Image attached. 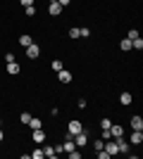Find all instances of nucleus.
Masks as SVG:
<instances>
[{
  "label": "nucleus",
  "mask_w": 143,
  "mask_h": 159,
  "mask_svg": "<svg viewBox=\"0 0 143 159\" xmlns=\"http://www.w3.org/2000/svg\"><path fill=\"white\" fill-rule=\"evenodd\" d=\"M131 128H134V131H143V119L141 116H131Z\"/></svg>",
  "instance_id": "nucleus-8"
},
{
  "label": "nucleus",
  "mask_w": 143,
  "mask_h": 159,
  "mask_svg": "<svg viewBox=\"0 0 143 159\" xmlns=\"http://www.w3.org/2000/svg\"><path fill=\"white\" fill-rule=\"evenodd\" d=\"M31 43H34V40H31V36H26V33H24V36H19V45H21V48H29Z\"/></svg>",
  "instance_id": "nucleus-14"
},
{
  "label": "nucleus",
  "mask_w": 143,
  "mask_h": 159,
  "mask_svg": "<svg viewBox=\"0 0 143 159\" xmlns=\"http://www.w3.org/2000/svg\"><path fill=\"white\" fill-rule=\"evenodd\" d=\"M102 147H105V140H95V152H98V150H102Z\"/></svg>",
  "instance_id": "nucleus-25"
},
{
  "label": "nucleus",
  "mask_w": 143,
  "mask_h": 159,
  "mask_svg": "<svg viewBox=\"0 0 143 159\" xmlns=\"http://www.w3.org/2000/svg\"><path fill=\"white\" fill-rule=\"evenodd\" d=\"M7 74L17 76V74H19V64H17V62H10V64H7Z\"/></svg>",
  "instance_id": "nucleus-13"
},
{
  "label": "nucleus",
  "mask_w": 143,
  "mask_h": 159,
  "mask_svg": "<svg viewBox=\"0 0 143 159\" xmlns=\"http://www.w3.org/2000/svg\"><path fill=\"white\" fill-rule=\"evenodd\" d=\"M79 36H83V38H88V36H91V29H86V26H83V29H79Z\"/></svg>",
  "instance_id": "nucleus-23"
},
{
  "label": "nucleus",
  "mask_w": 143,
  "mask_h": 159,
  "mask_svg": "<svg viewBox=\"0 0 143 159\" xmlns=\"http://www.w3.org/2000/svg\"><path fill=\"white\" fill-rule=\"evenodd\" d=\"M43 154H45V157H55V154H57V152H55V147L45 145V147H43Z\"/></svg>",
  "instance_id": "nucleus-17"
},
{
  "label": "nucleus",
  "mask_w": 143,
  "mask_h": 159,
  "mask_svg": "<svg viewBox=\"0 0 143 159\" xmlns=\"http://www.w3.org/2000/svg\"><path fill=\"white\" fill-rule=\"evenodd\" d=\"M86 143H88V138H86V133H83V131L74 135V145H76V147H83Z\"/></svg>",
  "instance_id": "nucleus-5"
},
{
  "label": "nucleus",
  "mask_w": 143,
  "mask_h": 159,
  "mask_svg": "<svg viewBox=\"0 0 143 159\" xmlns=\"http://www.w3.org/2000/svg\"><path fill=\"white\" fill-rule=\"evenodd\" d=\"M10 62H14V55H12V52L5 55V64H10Z\"/></svg>",
  "instance_id": "nucleus-29"
},
{
  "label": "nucleus",
  "mask_w": 143,
  "mask_h": 159,
  "mask_svg": "<svg viewBox=\"0 0 143 159\" xmlns=\"http://www.w3.org/2000/svg\"><path fill=\"white\" fill-rule=\"evenodd\" d=\"M57 2H60V5H62V7H67V5H69V2H72V0H57Z\"/></svg>",
  "instance_id": "nucleus-32"
},
{
  "label": "nucleus",
  "mask_w": 143,
  "mask_h": 159,
  "mask_svg": "<svg viewBox=\"0 0 143 159\" xmlns=\"http://www.w3.org/2000/svg\"><path fill=\"white\" fill-rule=\"evenodd\" d=\"M50 2H57V0H50Z\"/></svg>",
  "instance_id": "nucleus-34"
},
{
  "label": "nucleus",
  "mask_w": 143,
  "mask_h": 159,
  "mask_svg": "<svg viewBox=\"0 0 143 159\" xmlns=\"http://www.w3.org/2000/svg\"><path fill=\"white\" fill-rule=\"evenodd\" d=\"M19 121H21V124H29V121H31V114H26V112L19 114Z\"/></svg>",
  "instance_id": "nucleus-22"
},
{
  "label": "nucleus",
  "mask_w": 143,
  "mask_h": 159,
  "mask_svg": "<svg viewBox=\"0 0 143 159\" xmlns=\"http://www.w3.org/2000/svg\"><path fill=\"white\" fill-rule=\"evenodd\" d=\"M26 126H31V131H36V128H43V121L36 119V116H31V121H29Z\"/></svg>",
  "instance_id": "nucleus-12"
},
{
  "label": "nucleus",
  "mask_w": 143,
  "mask_h": 159,
  "mask_svg": "<svg viewBox=\"0 0 143 159\" xmlns=\"http://www.w3.org/2000/svg\"><path fill=\"white\" fill-rule=\"evenodd\" d=\"M69 38H81V36H79V29H69Z\"/></svg>",
  "instance_id": "nucleus-24"
},
{
  "label": "nucleus",
  "mask_w": 143,
  "mask_h": 159,
  "mask_svg": "<svg viewBox=\"0 0 143 159\" xmlns=\"http://www.w3.org/2000/svg\"><path fill=\"white\" fill-rule=\"evenodd\" d=\"M131 48H136V50H141V48H143V38H141V36L131 40Z\"/></svg>",
  "instance_id": "nucleus-18"
},
{
  "label": "nucleus",
  "mask_w": 143,
  "mask_h": 159,
  "mask_svg": "<svg viewBox=\"0 0 143 159\" xmlns=\"http://www.w3.org/2000/svg\"><path fill=\"white\" fill-rule=\"evenodd\" d=\"M107 157H110V154L105 152V150H98V159H107Z\"/></svg>",
  "instance_id": "nucleus-30"
},
{
  "label": "nucleus",
  "mask_w": 143,
  "mask_h": 159,
  "mask_svg": "<svg viewBox=\"0 0 143 159\" xmlns=\"http://www.w3.org/2000/svg\"><path fill=\"white\" fill-rule=\"evenodd\" d=\"M53 69H55V71H60V69H62V62L60 60H53Z\"/></svg>",
  "instance_id": "nucleus-27"
},
{
  "label": "nucleus",
  "mask_w": 143,
  "mask_h": 159,
  "mask_svg": "<svg viewBox=\"0 0 143 159\" xmlns=\"http://www.w3.org/2000/svg\"><path fill=\"white\" fill-rule=\"evenodd\" d=\"M110 126H112V121H110V119H100V128H102V131H110Z\"/></svg>",
  "instance_id": "nucleus-19"
},
{
  "label": "nucleus",
  "mask_w": 143,
  "mask_h": 159,
  "mask_svg": "<svg viewBox=\"0 0 143 159\" xmlns=\"http://www.w3.org/2000/svg\"><path fill=\"white\" fill-rule=\"evenodd\" d=\"M48 12L53 14V17H57V14L62 12V5H60V2H50V7H48Z\"/></svg>",
  "instance_id": "nucleus-10"
},
{
  "label": "nucleus",
  "mask_w": 143,
  "mask_h": 159,
  "mask_svg": "<svg viewBox=\"0 0 143 159\" xmlns=\"http://www.w3.org/2000/svg\"><path fill=\"white\" fill-rule=\"evenodd\" d=\"M102 150H105V152H107L110 157H112V154H119V150H117V143H115V140L105 143V147H102Z\"/></svg>",
  "instance_id": "nucleus-3"
},
{
  "label": "nucleus",
  "mask_w": 143,
  "mask_h": 159,
  "mask_svg": "<svg viewBox=\"0 0 143 159\" xmlns=\"http://www.w3.org/2000/svg\"><path fill=\"white\" fill-rule=\"evenodd\" d=\"M38 55H41V48L36 45V43H31V45L26 48V57H29V60H36Z\"/></svg>",
  "instance_id": "nucleus-2"
},
{
  "label": "nucleus",
  "mask_w": 143,
  "mask_h": 159,
  "mask_svg": "<svg viewBox=\"0 0 143 159\" xmlns=\"http://www.w3.org/2000/svg\"><path fill=\"white\" fill-rule=\"evenodd\" d=\"M126 38H129V40H134V38H138V31H136V29H131V31H129V36H126Z\"/></svg>",
  "instance_id": "nucleus-26"
},
{
  "label": "nucleus",
  "mask_w": 143,
  "mask_h": 159,
  "mask_svg": "<svg viewBox=\"0 0 143 159\" xmlns=\"http://www.w3.org/2000/svg\"><path fill=\"white\" fill-rule=\"evenodd\" d=\"M57 79H60V83H69V81H72V71L60 69V71H57Z\"/></svg>",
  "instance_id": "nucleus-6"
},
{
  "label": "nucleus",
  "mask_w": 143,
  "mask_h": 159,
  "mask_svg": "<svg viewBox=\"0 0 143 159\" xmlns=\"http://www.w3.org/2000/svg\"><path fill=\"white\" fill-rule=\"evenodd\" d=\"M69 154V159H79L81 157V152H76V150H72V152H67Z\"/></svg>",
  "instance_id": "nucleus-28"
},
{
  "label": "nucleus",
  "mask_w": 143,
  "mask_h": 159,
  "mask_svg": "<svg viewBox=\"0 0 143 159\" xmlns=\"http://www.w3.org/2000/svg\"><path fill=\"white\" fill-rule=\"evenodd\" d=\"M19 2H21V5H24V7H29V5H34V0H19Z\"/></svg>",
  "instance_id": "nucleus-31"
},
{
  "label": "nucleus",
  "mask_w": 143,
  "mask_h": 159,
  "mask_svg": "<svg viewBox=\"0 0 143 159\" xmlns=\"http://www.w3.org/2000/svg\"><path fill=\"white\" fill-rule=\"evenodd\" d=\"M67 131H69V135H76V133H81L83 131V126H81V121H69L67 124Z\"/></svg>",
  "instance_id": "nucleus-1"
},
{
  "label": "nucleus",
  "mask_w": 143,
  "mask_h": 159,
  "mask_svg": "<svg viewBox=\"0 0 143 159\" xmlns=\"http://www.w3.org/2000/svg\"><path fill=\"white\" fill-rule=\"evenodd\" d=\"M115 143H117V150H119V152H129V143H126L122 135H119V138H115Z\"/></svg>",
  "instance_id": "nucleus-7"
},
{
  "label": "nucleus",
  "mask_w": 143,
  "mask_h": 159,
  "mask_svg": "<svg viewBox=\"0 0 143 159\" xmlns=\"http://www.w3.org/2000/svg\"><path fill=\"white\" fill-rule=\"evenodd\" d=\"M31 138H34V143H38V145H41L43 140H45V133H43V128H36V131H34V135H31Z\"/></svg>",
  "instance_id": "nucleus-9"
},
{
  "label": "nucleus",
  "mask_w": 143,
  "mask_h": 159,
  "mask_svg": "<svg viewBox=\"0 0 143 159\" xmlns=\"http://www.w3.org/2000/svg\"><path fill=\"white\" fill-rule=\"evenodd\" d=\"M43 157H45L43 150H34V152H31V159H43Z\"/></svg>",
  "instance_id": "nucleus-20"
},
{
  "label": "nucleus",
  "mask_w": 143,
  "mask_h": 159,
  "mask_svg": "<svg viewBox=\"0 0 143 159\" xmlns=\"http://www.w3.org/2000/svg\"><path fill=\"white\" fill-rule=\"evenodd\" d=\"M24 12H26V17H34V14H36V7L29 5V7H24Z\"/></svg>",
  "instance_id": "nucleus-21"
},
{
  "label": "nucleus",
  "mask_w": 143,
  "mask_h": 159,
  "mask_svg": "<svg viewBox=\"0 0 143 159\" xmlns=\"http://www.w3.org/2000/svg\"><path fill=\"white\" fill-rule=\"evenodd\" d=\"M119 135H124V128L119 124H112L110 126V138H119Z\"/></svg>",
  "instance_id": "nucleus-4"
},
{
  "label": "nucleus",
  "mask_w": 143,
  "mask_h": 159,
  "mask_svg": "<svg viewBox=\"0 0 143 159\" xmlns=\"http://www.w3.org/2000/svg\"><path fill=\"white\" fill-rule=\"evenodd\" d=\"M2 138H5V135H2V131H0V143H2Z\"/></svg>",
  "instance_id": "nucleus-33"
},
{
  "label": "nucleus",
  "mask_w": 143,
  "mask_h": 159,
  "mask_svg": "<svg viewBox=\"0 0 143 159\" xmlns=\"http://www.w3.org/2000/svg\"><path fill=\"white\" fill-rule=\"evenodd\" d=\"M131 143H134V145H141L143 143V131H134L131 133Z\"/></svg>",
  "instance_id": "nucleus-11"
},
{
  "label": "nucleus",
  "mask_w": 143,
  "mask_h": 159,
  "mask_svg": "<svg viewBox=\"0 0 143 159\" xmlns=\"http://www.w3.org/2000/svg\"><path fill=\"white\" fill-rule=\"evenodd\" d=\"M119 48H122L124 52H126V50H131V40H129V38H122V43H119Z\"/></svg>",
  "instance_id": "nucleus-16"
},
{
  "label": "nucleus",
  "mask_w": 143,
  "mask_h": 159,
  "mask_svg": "<svg viewBox=\"0 0 143 159\" xmlns=\"http://www.w3.org/2000/svg\"><path fill=\"white\" fill-rule=\"evenodd\" d=\"M131 100H134V98H131V93H122V95H119V102H122L124 107L131 105Z\"/></svg>",
  "instance_id": "nucleus-15"
}]
</instances>
